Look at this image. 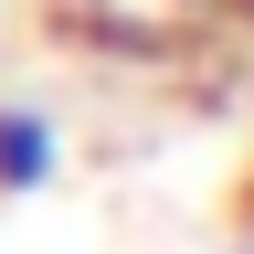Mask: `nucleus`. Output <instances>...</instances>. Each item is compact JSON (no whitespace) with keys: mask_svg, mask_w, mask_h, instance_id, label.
Segmentation results:
<instances>
[{"mask_svg":"<svg viewBox=\"0 0 254 254\" xmlns=\"http://www.w3.org/2000/svg\"><path fill=\"white\" fill-rule=\"evenodd\" d=\"M53 117H32V106H0V190H43L53 180Z\"/></svg>","mask_w":254,"mask_h":254,"instance_id":"1","label":"nucleus"},{"mask_svg":"<svg viewBox=\"0 0 254 254\" xmlns=\"http://www.w3.org/2000/svg\"><path fill=\"white\" fill-rule=\"evenodd\" d=\"M244 222H254V180H244Z\"/></svg>","mask_w":254,"mask_h":254,"instance_id":"2","label":"nucleus"},{"mask_svg":"<svg viewBox=\"0 0 254 254\" xmlns=\"http://www.w3.org/2000/svg\"><path fill=\"white\" fill-rule=\"evenodd\" d=\"M233 11H244V21H254V0H233Z\"/></svg>","mask_w":254,"mask_h":254,"instance_id":"3","label":"nucleus"},{"mask_svg":"<svg viewBox=\"0 0 254 254\" xmlns=\"http://www.w3.org/2000/svg\"><path fill=\"white\" fill-rule=\"evenodd\" d=\"M233 254H254V244H233Z\"/></svg>","mask_w":254,"mask_h":254,"instance_id":"4","label":"nucleus"}]
</instances>
